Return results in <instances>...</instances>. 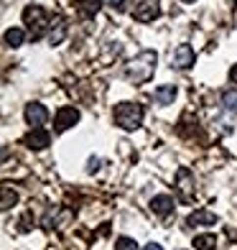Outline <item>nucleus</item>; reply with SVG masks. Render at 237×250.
I'll use <instances>...</instances> for the list:
<instances>
[{
    "mask_svg": "<svg viewBox=\"0 0 237 250\" xmlns=\"http://www.w3.org/2000/svg\"><path fill=\"white\" fill-rule=\"evenodd\" d=\"M156 66H158V54L153 49H145L140 54H135L133 59L125 64V69H122V77L128 79L130 84L140 87L145 82H151V77L156 74Z\"/></svg>",
    "mask_w": 237,
    "mask_h": 250,
    "instance_id": "f257e3e1",
    "label": "nucleus"
},
{
    "mask_svg": "<svg viewBox=\"0 0 237 250\" xmlns=\"http://www.w3.org/2000/svg\"><path fill=\"white\" fill-rule=\"evenodd\" d=\"M143 118H145V110L140 102H118L115 110H112V120H115L118 128L122 130H138L143 125Z\"/></svg>",
    "mask_w": 237,
    "mask_h": 250,
    "instance_id": "f03ea898",
    "label": "nucleus"
},
{
    "mask_svg": "<svg viewBox=\"0 0 237 250\" xmlns=\"http://www.w3.org/2000/svg\"><path fill=\"white\" fill-rule=\"evenodd\" d=\"M23 23H26V31L33 41H39L41 36H49V26H51V18L49 13L43 10L41 5H26L23 8Z\"/></svg>",
    "mask_w": 237,
    "mask_h": 250,
    "instance_id": "7ed1b4c3",
    "label": "nucleus"
},
{
    "mask_svg": "<svg viewBox=\"0 0 237 250\" xmlns=\"http://www.w3.org/2000/svg\"><path fill=\"white\" fill-rule=\"evenodd\" d=\"M161 16V0H138L133 8V18L138 23H151Z\"/></svg>",
    "mask_w": 237,
    "mask_h": 250,
    "instance_id": "20e7f679",
    "label": "nucleus"
},
{
    "mask_svg": "<svg viewBox=\"0 0 237 250\" xmlns=\"http://www.w3.org/2000/svg\"><path fill=\"white\" fill-rule=\"evenodd\" d=\"M77 123H79V110L72 107V105H64V107L56 110V115H54V133H66Z\"/></svg>",
    "mask_w": 237,
    "mask_h": 250,
    "instance_id": "39448f33",
    "label": "nucleus"
},
{
    "mask_svg": "<svg viewBox=\"0 0 237 250\" xmlns=\"http://www.w3.org/2000/svg\"><path fill=\"white\" fill-rule=\"evenodd\" d=\"M194 62H197V56H194L191 43H178V46L171 51V66H174V69L186 72V69H191V66H194Z\"/></svg>",
    "mask_w": 237,
    "mask_h": 250,
    "instance_id": "423d86ee",
    "label": "nucleus"
},
{
    "mask_svg": "<svg viewBox=\"0 0 237 250\" xmlns=\"http://www.w3.org/2000/svg\"><path fill=\"white\" fill-rule=\"evenodd\" d=\"M26 123L31 125V128H43V123L49 120V110L46 105H41V102H31V105H26Z\"/></svg>",
    "mask_w": 237,
    "mask_h": 250,
    "instance_id": "0eeeda50",
    "label": "nucleus"
},
{
    "mask_svg": "<svg viewBox=\"0 0 237 250\" xmlns=\"http://www.w3.org/2000/svg\"><path fill=\"white\" fill-rule=\"evenodd\" d=\"M66 28H69L66 18H64L61 13H56V16L51 18V26H49V43H51V46H59V43H64Z\"/></svg>",
    "mask_w": 237,
    "mask_h": 250,
    "instance_id": "6e6552de",
    "label": "nucleus"
},
{
    "mask_svg": "<svg viewBox=\"0 0 237 250\" xmlns=\"http://www.w3.org/2000/svg\"><path fill=\"white\" fill-rule=\"evenodd\" d=\"M49 143H51V133L46 128H31L26 135V146L31 151H43L49 148Z\"/></svg>",
    "mask_w": 237,
    "mask_h": 250,
    "instance_id": "1a4fd4ad",
    "label": "nucleus"
},
{
    "mask_svg": "<svg viewBox=\"0 0 237 250\" xmlns=\"http://www.w3.org/2000/svg\"><path fill=\"white\" fill-rule=\"evenodd\" d=\"M176 95H178L176 84H161V87H156V92H153V102L158 107H168L176 100Z\"/></svg>",
    "mask_w": 237,
    "mask_h": 250,
    "instance_id": "9d476101",
    "label": "nucleus"
},
{
    "mask_svg": "<svg viewBox=\"0 0 237 250\" xmlns=\"http://www.w3.org/2000/svg\"><path fill=\"white\" fill-rule=\"evenodd\" d=\"M151 212L156 214V217H168V214L174 212V199L168 194H158L151 199Z\"/></svg>",
    "mask_w": 237,
    "mask_h": 250,
    "instance_id": "9b49d317",
    "label": "nucleus"
},
{
    "mask_svg": "<svg viewBox=\"0 0 237 250\" xmlns=\"http://www.w3.org/2000/svg\"><path fill=\"white\" fill-rule=\"evenodd\" d=\"M26 36H28L26 28H8V31H5V46L20 49V46L26 43Z\"/></svg>",
    "mask_w": 237,
    "mask_h": 250,
    "instance_id": "f8f14e48",
    "label": "nucleus"
},
{
    "mask_svg": "<svg viewBox=\"0 0 237 250\" xmlns=\"http://www.w3.org/2000/svg\"><path fill=\"white\" fill-rule=\"evenodd\" d=\"M214 222H217V214H212L209 209H197V212H191L189 220H186L189 227H194V225H214Z\"/></svg>",
    "mask_w": 237,
    "mask_h": 250,
    "instance_id": "ddd939ff",
    "label": "nucleus"
},
{
    "mask_svg": "<svg viewBox=\"0 0 237 250\" xmlns=\"http://www.w3.org/2000/svg\"><path fill=\"white\" fill-rule=\"evenodd\" d=\"M77 8L82 10L87 18H95L99 10L105 8V0H77Z\"/></svg>",
    "mask_w": 237,
    "mask_h": 250,
    "instance_id": "4468645a",
    "label": "nucleus"
},
{
    "mask_svg": "<svg viewBox=\"0 0 237 250\" xmlns=\"http://www.w3.org/2000/svg\"><path fill=\"white\" fill-rule=\"evenodd\" d=\"M194 248L197 250H217V237L204 232V235H197L194 237Z\"/></svg>",
    "mask_w": 237,
    "mask_h": 250,
    "instance_id": "2eb2a0df",
    "label": "nucleus"
},
{
    "mask_svg": "<svg viewBox=\"0 0 237 250\" xmlns=\"http://www.w3.org/2000/svg\"><path fill=\"white\" fill-rule=\"evenodd\" d=\"M222 107L227 112H232V115H237V89H227L222 95Z\"/></svg>",
    "mask_w": 237,
    "mask_h": 250,
    "instance_id": "dca6fc26",
    "label": "nucleus"
},
{
    "mask_svg": "<svg viewBox=\"0 0 237 250\" xmlns=\"http://www.w3.org/2000/svg\"><path fill=\"white\" fill-rule=\"evenodd\" d=\"M16 202H18V194H16V191L10 189V187H3V212H8Z\"/></svg>",
    "mask_w": 237,
    "mask_h": 250,
    "instance_id": "f3484780",
    "label": "nucleus"
},
{
    "mask_svg": "<svg viewBox=\"0 0 237 250\" xmlns=\"http://www.w3.org/2000/svg\"><path fill=\"white\" fill-rule=\"evenodd\" d=\"M115 250H140V245L133 237H118L115 240Z\"/></svg>",
    "mask_w": 237,
    "mask_h": 250,
    "instance_id": "a211bd4d",
    "label": "nucleus"
},
{
    "mask_svg": "<svg viewBox=\"0 0 237 250\" xmlns=\"http://www.w3.org/2000/svg\"><path fill=\"white\" fill-rule=\"evenodd\" d=\"M178 179H181V191H186V194H189V189H191V174H189V168H181V171H178Z\"/></svg>",
    "mask_w": 237,
    "mask_h": 250,
    "instance_id": "6ab92c4d",
    "label": "nucleus"
},
{
    "mask_svg": "<svg viewBox=\"0 0 237 250\" xmlns=\"http://www.w3.org/2000/svg\"><path fill=\"white\" fill-rule=\"evenodd\" d=\"M99 168H102V158H97V156H92L87 161V174H97Z\"/></svg>",
    "mask_w": 237,
    "mask_h": 250,
    "instance_id": "aec40b11",
    "label": "nucleus"
},
{
    "mask_svg": "<svg viewBox=\"0 0 237 250\" xmlns=\"http://www.w3.org/2000/svg\"><path fill=\"white\" fill-rule=\"evenodd\" d=\"M105 5L115 8V10H122V5H125V0H105Z\"/></svg>",
    "mask_w": 237,
    "mask_h": 250,
    "instance_id": "412c9836",
    "label": "nucleus"
},
{
    "mask_svg": "<svg viewBox=\"0 0 237 250\" xmlns=\"http://www.w3.org/2000/svg\"><path fill=\"white\" fill-rule=\"evenodd\" d=\"M230 82L237 84V64H232V69H230Z\"/></svg>",
    "mask_w": 237,
    "mask_h": 250,
    "instance_id": "4be33fe9",
    "label": "nucleus"
},
{
    "mask_svg": "<svg viewBox=\"0 0 237 250\" xmlns=\"http://www.w3.org/2000/svg\"><path fill=\"white\" fill-rule=\"evenodd\" d=\"M143 250H163V245H158V243H151V245H145Z\"/></svg>",
    "mask_w": 237,
    "mask_h": 250,
    "instance_id": "5701e85b",
    "label": "nucleus"
},
{
    "mask_svg": "<svg viewBox=\"0 0 237 250\" xmlns=\"http://www.w3.org/2000/svg\"><path fill=\"white\" fill-rule=\"evenodd\" d=\"M181 3H197V0H181Z\"/></svg>",
    "mask_w": 237,
    "mask_h": 250,
    "instance_id": "b1692460",
    "label": "nucleus"
}]
</instances>
